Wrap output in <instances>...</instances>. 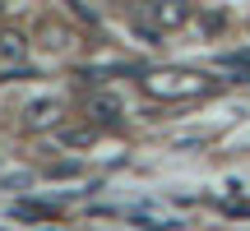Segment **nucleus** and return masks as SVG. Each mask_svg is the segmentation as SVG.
Segmentation results:
<instances>
[{"label":"nucleus","mask_w":250,"mask_h":231,"mask_svg":"<svg viewBox=\"0 0 250 231\" xmlns=\"http://www.w3.org/2000/svg\"><path fill=\"white\" fill-rule=\"evenodd\" d=\"M144 88L153 97H195V93H208L218 83L204 79V74H190V70H171V74H144Z\"/></svg>","instance_id":"1"},{"label":"nucleus","mask_w":250,"mask_h":231,"mask_svg":"<svg viewBox=\"0 0 250 231\" xmlns=\"http://www.w3.org/2000/svg\"><path fill=\"white\" fill-rule=\"evenodd\" d=\"M148 14H153V23L158 28H186L190 23V14H195V9H190V0H148Z\"/></svg>","instance_id":"2"},{"label":"nucleus","mask_w":250,"mask_h":231,"mask_svg":"<svg viewBox=\"0 0 250 231\" xmlns=\"http://www.w3.org/2000/svg\"><path fill=\"white\" fill-rule=\"evenodd\" d=\"M61 125V102H28L23 107V130H56Z\"/></svg>","instance_id":"3"},{"label":"nucleus","mask_w":250,"mask_h":231,"mask_svg":"<svg viewBox=\"0 0 250 231\" xmlns=\"http://www.w3.org/2000/svg\"><path fill=\"white\" fill-rule=\"evenodd\" d=\"M121 97L116 93H93L88 97V120H98V125H116V116H121Z\"/></svg>","instance_id":"4"},{"label":"nucleus","mask_w":250,"mask_h":231,"mask_svg":"<svg viewBox=\"0 0 250 231\" xmlns=\"http://www.w3.org/2000/svg\"><path fill=\"white\" fill-rule=\"evenodd\" d=\"M9 217H19V222H46V217H56V204H33V199H14V204H9Z\"/></svg>","instance_id":"5"},{"label":"nucleus","mask_w":250,"mask_h":231,"mask_svg":"<svg viewBox=\"0 0 250 231\" xmlns=\"http://www.w3.org/2000/svg\"><path fill=\"white\" fill-rule=\"evenodd\" d=\"M61 143L65 148H93L98 143V125H70V130H61Z\"/></svg>","instance_id":"6"},{"label":"nucleus","mask_w":250,"mask_h":231,"mask_svg":"<svg viewBox=\"0 0 250 231\" xmlns=\"http://www.w3.org/2000/svg\"><path fill=\"white\" fill-rule=\"evenodd\" d=\"M223 28H227V9H223V5H208L204 19H199V33L213 37V33H223Z\"/></svg>","instance_id":"7"},{"label":"nucleus","mask_w":250,"mask_h":231,"mask_svg":"<svg viewBox=\"0 0 250 231\" xmlns=\"http://www.w3.org/2000/svg\"><path fill=\"white\" fill-rule=\"evenodd\" d=\"M223 65L236 74V83H250V46H246V51H232V56H223Z\"/></svg>","instance_id":"8"},{"label":"nucleus","mask_w":250,"mask_h":231,"mask_svg":"<svg viewBox=\"0 0 250 231\" xmlns=\"http://www.w3.org/2000/svg\"><path fill=\"white\" fill-rule=\"evenodd\" d=\"M23 51H28L23 33H0V56H9V60H23Z\"/></svg>","instance_id":"9"},{"label":"nucleus","mask_w":250,"mask_h":231,"mask_svg":"<svg viewBox=\"0 0 250 231\" xmlns=\"http://www.w3.org/2000/svg\"><path fill=\"white\" fill-rule=\"evenodd\" d=\"M46 176L65 180V176H79V162H56V167H46Z\"/></svg>","instance_id":"10"},{"label":"nucleus","mask_w":250,"mask_h":231,"mask_svg":"<svg viewBox=\"0 0 250 231\" xmlns=\"http://www.w3.org/2000/svg\"><path fill=\"white\" fill-rule=\"evenodd\" d=\"M28 180H33V171H5V185H19V190H23Z\"/></svg>","instance_id":"11"}]
</instances>
